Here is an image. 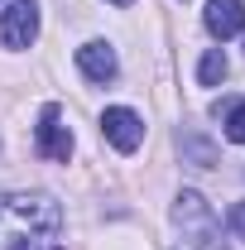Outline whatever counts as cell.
Listing matches in <instances>:
<instances>
[{
  "instance_id": "ba28073f",
  "label": "cell",
  "mask_w": 245,
  "mask_h": 250,
  "mask_svg": "<svg viewBox=\"0 0 245 250\" xmlns=\"http://www.w3.org/2000/svg\"><path fill=\"white\" fill-rule=\"evenodd\" d=\"M221 77H226V53H221V48H207L202 62H197V82H202V87H216Z\"/></svg>"
},
{
  "instance_id": "8fae6325",
  "label": "cell",
  "mask_w": 245,
  "mask_h": 250,
  "mask_svg": "<svg viewBox=\"0 0 245 250\" xmlns=\"http://www.w3.org/2000/svg\"><path fill=\"white\" fill-rule=\"evenodd\" d=\"M231 231H236V241H245V202L231 207Z\"/></svg>"
},
{
  "instance_id": "4fadbf2b",
  "label": "cell",
  "mask_w": 245,
  "mask_h": 250,
  "mask_svg": "<svg viewBox=\"0 0 245 250\" xmlns=\"http://www.w3.org/2000/svg\"><path fill=\"white\" fill-rule=\"evenodd\" d=\"M48 250H62V246H48Z\"/></svg>"
},
{
  "instance_id": "52a82bcc",
  "label": "cell",
  "mask_w": 245,
  "mask_h": 250,
  "mask_svg": "<svg viewBox=\"0 0 245 250\" xmlns=\"http://www.w3.org/2000/svg\"><path fill=\"white\" fill-rule=\"evenodd\" d=\"M77 67H82L92 82H111V77L121 72V62H116V48H111L106 39H92V43H82V48H77Z\"/></svg>"
},
{
  "instance_id": "8992f818",
  "label": "cell",
  "mask_w": 245,
  "mask_h": 250,
  "mask_svg": "<svg viewBox=\"0 0 245 250\" xmlns=\"http://www.w3.org/2000/svg\"><path fill=\"white\" fill-rule=\"evenodd\" d=\"M202 24L212 39H236L245 34V0H207V10H202Z\"/></svg>"
},
{
  "instance_id": "6da1fadb",
  "label": "cell",
  "mask_w": 245,
  "mask_h": 250,
  "mask_svg": "<svg viewBox=\"0 0 245 250\" xmlns=\"http://www.w3.org/2000/svg\"><path fill=\"white\" fill-rule=\"evenodd\" d=\"M62 231V207L48 192H0V250H34Z\"/></svg>"
},
{
  "instance_id": "3957f363",
  "label": "cell",
  "mask_w": 245,
  "mask_h": 250,
  "mask_svg": "<svg viewBox=\"0 0 245 250\" xmlns=\"http://www.w3.org/2000/svg\"><path fill=\"white\" fill-rule=\"evenodd\" d=\"M34 145H39V154L53 159V164H67V159H72V130L62 125V111H58V106H43V111H39Z\"/></svg>"
},
{
  "instance_id": "9c48e42d",
  "label": "cell",
  "mask_w": 245,
  "mask_h": 250,
  "mask_svg": "<svg viewBox=\"0 0 245 250\" xmlns=\"http://www.w3.org/2000/svg\"><path fill=\"white\" fill-rule=\"evenodd\" d=\"M226 111V140H236V145H245V101H226V106H216V116Z\"/></svg>"
},
{
  "instance_id": "7a4b0ae2",
  "label": "cell",
  "mask_w": 245,
  "mask_h": 250,
  "mask_svg": "<svg viewBox=\"0 0 245 250\" xmlns=\"http://www.w3.org/2000/svg\"><path fill=\"white\" fill-rule=\"evenodd\" d=\"M173 221H178V231H183L187 250H226V241H221V221L212 217V207H207L202 192L183 188V192L173 197Z\"/></svg>"
},
{
  "instance_id": "30bf717a",
  "label": "cell",
  "mask_w": 245,
  "mask_h": 250,
  "mask_svg": "<svg viewBox=\"0 0 245 250\" xmlns=\"http://www.w3.org/2000/svg\"><path fill=\"white\" fill-rule=\"evenodd\" d=\"M183 149L197 159V168H212V164H216V149H212V145H202V140H183Z\"/></svg>"
},
{
  "instance_id": "7c38bea8",
  "label": "cell",
  "mask_w": 245,
  "mask_h": 250,
  "mask_svg": "<svg viewBox=\"0 0 245 250\" xmlns=\"http://www.w3.org/2000/svg\"><path fill=\"white\" fill-rule=\"evenodd\" d=\"M111 5H130V0H111Z\"/></svg>"
},
{
  "instance_id": "5b68a950",
  "label": "cell",
  "mask_w": 245,
  "mask_h": 250,
  "mask_svg": "<svg viewBox=\"0 0 245 250\" xmlns=\"http://www.w3.org/2000/svg\"><path fill=\"white\" fill-rule=\"evenodd\" d=\"M101 135H106L121 154H135V149L144 145V121H140L130 106H111V111L101 116Z\"/></svg>"
},
{
  "instance_id": "277c9868",
  "label": "cell",
  "mask_w": 245,
  "mask_h": 250,
  "mask_svg": "<svg viewBox=\"0 0 245 250\" xmlns=\"http://www.w3.org/2000/svg\"><path fill=\"white\" fill-rule=\"evenodd\" d=\"M39 34V0H10L0 15V43L5 48H29Z\"/></svg>"
}]
</instances>
